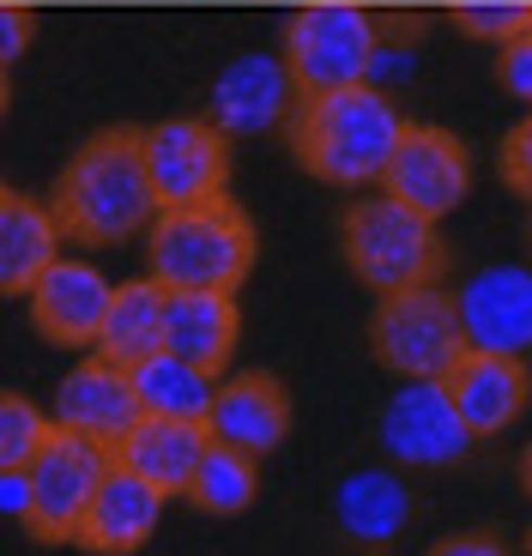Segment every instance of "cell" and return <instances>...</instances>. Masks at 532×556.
Listing matches in <instances>:
<instances>
[{
	"instance_id": "1f68e13d",
	"label": "cell",
	"mask_w": 532,
	"mask_h": 556,
	"mask_svg": "<svg viewBox=\"0 0 532 556\" xmlns=\"http://www.w3.org/2000/svg\"><path fill=\"white\" fill-rule=\"evenodd\" d=\"M7 98H13V85H7V67H0V115H7Z\"/></svg>"
},
{
	"instance_id": "d6986e66",
	"label": "cell",
	"mask_w": 532,
	"mask_h": 556,
	"mask_svg": "<svg viewBox=\"0 0 532 556\" xmlns=\"http://www.w3.org/2000/svg\"><path fill=\"white\" fill-rule=\"evenodd\" d=\"M206 447V424H182V417H140L122 442L110 447L115 466L134 472L140 484H152L157 496H182L188 478H194V459Z\"/></svg>"
},
{
	"instance_id": "2e32d148",
	"label": "cell",
	"mask_w": 532,
	"mask_h": 556,
	"mask_svg": "<svg viewBox=\"0 0 532 556\" xmlns=\"http://www.w3.org/2000/svg\"><path fill=\"white\" fill-rule=\"evenodd\" d=\"M206 435L266 459L284 435H291V393L273 376H261V369L218 381V393H212V405H206Z\"/></svg>"
},
{
	"instance_id": "52a82bcc",
	"label": "cell",
	"mask_w": 532,
	"mask_h": 556,
	"mask_svg": "<svg viewBox=\"0 0 532 556\" xmlns=\"http://www.w3.org/2000/svg\"><path fill=\"white\" fill-rule=\"evenodd\" d=\"M115 466V454L91 435H73L61 424H49L25 466V527L42 544H67L79 532V515L91 490L103 484V472Z\"/></svg>"
},
{
	"instance_id": "7c38bea8",
	"label": "cell",
	"mask_w": 532,
	"mask_h": 556,
	"mask_svg": "<svg viewBox=\"0 0 532 556\" xmlns=\"http://www.w3.org/2000/svg\"><path fill=\"white\" fill-rule=\"evenodd\" d=\"M296 103V85L284 73V61L273 49H249L237 55L218 79H212V103H206V122L218 127L225 139H249L279 127Z\"/></svg>"
},
{
	"instance_id": "e0dca14e",
	"label": "cell",
	"mask_w": 532,
	"mask_h": 556,
	"mask_svg": "<svg viewBox=\"0 0 532 556\" xmlns=\"http://www.w3.org/2000/svg\"><path fill=\"white\" fill-rule=\"evenodd\" d=\"M157 520H164V496H157L152 484H140L134 472L110 466L103 484L91 490V502H85L73 544H85L91 556H134V551L152 544Z\"/></svg>"
},
{
	"instance_id": "484cf974",
	"label": "cell",
	"mask_w": 532,
	"mask_h": 556,
	"mask_svg": "<svg viewBox=\"0 0 532 556\" xmlns=\"http://www.w3.org/2000/svg\"><path fill=\"white\" fill-rule=\"evenodd\" d=\"M454 25L478 42H508L520 30H532V7L527 0H460L454 7Z\"/></svg>"
},
{
	"instance_id": "4fadbf2b",
	"label": "cell",
	"mask_w": 532,
	"mask_h": 556,
	"mask_svg": "<svg viewBox=\"0 0 532 556\" xmlns=\"http://www.w3.org/2000/svg\"><path fill=\"white\" fill-rule=\"evenodd\" d=\"M442 393L460 412V424L472 435H503L508 424H520L532 400L527 357H496V351H460L454 369L442 376Z\"/></svg>"
},
{
	"instance_id": "4316f807",
	"label": "cell",
	"mask_w": 532,
	"mask_h": 556,
	"mask_svg": "<svg viewBox=\"0 0 532 556\" xmlns=\"http://www.w3.org/2000/svg\"><path fill=\"white\" fill-rule=\"evenodd\" d=\"M503 55H496V79L508 85V98H532V37L520 30V37L496 42Z\"/></svg>"
},
{
	"instance_id": "9c48e42d",
	"label": "cell",
	"mask_w": 532,
	"mask_h": 556,
	"mask_svg": "<svg viewBox=\"0 0 532 556\" xmlns=\"http://www.w3.org/2000/svg\"><path fill=\"white\" fill-rule=\"evenodd\" d=\"M381 188L400 206H411L418 218L435 224L472 194V157H466V146L448 127H406L388 169H381Z\"/></svg>"
},
{
	"instance_id": "8992f818",
	"label": "cell",
	"mask_w": 532,
	"mask_h": 556,
	"mask_svg": "<svg viewBox=\"0 0 532 556\" xmlns=\"http://www.w3.org/2000/svg\"><path fill=\"white\" fill-rule=\"evenodd\" d=\"M369 351L388 376L400 381H442L454 357L466 351L460 320H454V296L435 285H411V291H388L369 315Z\"/></svg>"
},
{
	"instance_id": "30bf717a",
	"label": "cell",
	"mask_w": 532,
	"mask_h": 556,
	"mask_svg": "<svg viewBox=\"0 0 532 556\" xmlns=\"http://www.w3.org/2000/svg\"><path fill=\"white\" fill-rule=\"evenodd\" d=\"M478 435L460 424V412L448 405L442 381H406L381 405V447H388L400 466L411 472H442V466H460L472 454Z\"/></svg>"
},
{
	"instance_id": "6da1fadb",
	"label": "cell",
	"mask_w": 532,
	"mask_h": 556,
	"mask_svg": "<svg viewBox=\"0 0 532 556\" xmlns=\"http://www.w3.org/2000/svg\"><path fill=\"white\" fill-rule=\"evenodd\" d=\"M55 212L61 237L110 249V242L140 237L157 218L152 181H145V157H140V127H103L73 152V164L55 181Z\"/></svg>"
},
{
	"instance_id": "cb8c5ba5",
	"label": "cell",
	"mask_w": 532,
	"mask_h": 556,
	"mask_svg": "<svg viewBox=\"0 0 532 556\" xmlns=\"http://www.w3.org/2000/svg\"><path fill=\"white\" fill-rule=\"evenodd\" d=\"M182 496L194 502L200 515H212V520L242 515V508H254V496H261V459L242 454V447L212 442V435H206V447H200L194 478H188Z\"/></svg>"
},
{
	"instance_id": "83f0119b",
	"label": "cell",
	"mask_w": 532,
	"mask_h": 556,
	"mask_svg": "<svg viewBox=\"0 0 532 556\" xmlns=\"http://www.w3.org/2000/svg\"><path fill=\"white\" fill-rule=\"evenodd\" d=\"M30 37H37V18H30V7L0 0V67H13V61L30 49Z\"/></svg>"
},
{
	"instance_id": "ba28073f",
	"label": "cell",
	"mask_w": 532,
	"mask_h": 556,
	"mask_svg": "<svg viewBox=\"0 0 532 556\" xmlns=\"http://www.w3.org/2000/svg\"><path fill=\"white\" fill-rule=\"evenodd\" d=\"M140 157L152 181L157 212L164 206H200V200H225L230 181V139L206 115H176V122L140 127Z\"/></svg>"
},
{
	"instance_id": "5bb4252c",
	"label": "cell",
	"mask_w": 532,
	"mask_h": 556,
	"mask_svg": "<svg viewBox=\"0 0 532 556\" xmlns=\"http://www.w3.org/2000/svg\"><path fill=\"white\" fill-rule=\"evenodd\" d=\"M25 296H30V320L49 345H91L103 308H110V273L91 261H73V254H55Z\"/></svg>"
},
{
	"instance_id": "7a4b0ae2",
	"label": "cell",
	"mask_w": 532,
	"mask_h": 556,
	"mask_svg": "<svg viewBox=\"0 0 532 556\" xmlns=\"http://www.w3.org/2000/svg\"><path fill=\"white\" fill-rule=\"evenodd\" d=\"M291 146L303 169H315L333 188H369L381 181L393 146L406 134L400 103L381 85H339V91H308L291 103Z\"/></svg>"
},
{
	"instance_id": "9a60e30c",
	"label": "cell",
	"mask_w": 532,
	"mask_h": 556,
	"mask_svg": "<svg viewBox=\"0 0 532 556\" xmlns=\"http://www.w3.org/2000/svg\"><path fill=\"white\" fill-rule=\"evenodd\" d=\"M49 424L115 447L134 424H140V400H134L127 369L110 363V357H98V351H91L85 363H73V376L55 388V417H49Z\"/></svg>"
},
{
	"instance_id": "4dcf8cb0",
	"label": "cell",
	"mask_w": 532,
	"mask_h": 556,
	"mask_svg": "<svg viewBox=\"0 0 532 556\" xmlns=\"http://www.w3.org/2000/svg\"><path fill=\"white\" fill-rule=\"evenodd\" d=\"M0 515L25 520V472H0Z\"/></svg>"
},
{
	"instance_id": "277c9868",
	"label": "cell",
	"mask_w": 532,
	"mask_h": 556,
	"mask_svg": "<svg viewBox=\"0 0 532 556\" xmlns=\"http://www.w3.org/2000/svg\"><path fill=\"white\" fill-rule=\"evenodd\" d=\"M339 242H345V266L381 296L411 291V285H435V273H442L435 224L418 218L411 206H400L393 194L351 200L345 224H339Z\"/></svg>"
},
{
	"instance_id": "ffe728a7",
	"label": "cell",
	"mask_w": 532,
	"mask_h": 556,
	"mask_svg": "<svg viewBox=\"0 0 532 556\" xmlns=\"http://www.w3.org/2000/svg\"><path fill=\"white\" fill-rule=\"evenodd\" d=\"M91 351L122 369H134L140 357L164 351V285L157 278H127V285H110V308L98 320V339Z\"/></svg>"
},
{
	"instance_id": "603a6c76",
	"label": "cell",
	"mask_w": 532,
	"mask_h": 556,
	"mask_svg": "<svg viewBox=\"0 0 532 556\" xmlns=\"http://www.w3.org/2000/svg\"><path fill=\"white\" fill-rule=\"evenodd\" d=\"M333 515H339V527H345L357 544L381 551V544H393L400 532H406V520H411V484L400 472H351L345 484H339Z\"/></svg>"
},
{
	"instance_id": "5b68a950",
	"label": "cell",
	"mask_w": 532,
	"mask_h": 556,
	"mask_svg": "<svg viewBox=\"0 0 532 556\" xmlns=\"http://www.w3.org/2000/svg\"><path fill=\"white\" fill-rule=\"evenodd\" d=\"M376 42H381V30L357 0H315V7H296V13L284 18L279 61H284V73H291L296 98H308V91L364 85Z\"/></svg>"
},
{
	"instance_id": "ac0fdd59",
	"label": "cell",
	"mask_w": 532,
	"mask_h": 556,
	"mask_svg": "<svg viewBox=\"0 0 532 556\" xmlns=\"http://www.w3.org/2000/svg\"><path fill=\"white\" fill-rule=\"evenodd\" d=\"M242 315L230 291H164V351L200 363L206 376H225L237 357Z\"/></svg>"
},
{
	"instance_id": "d4e9b609",
	"label": "cell",
	"mask_w": 532,
	"mask_h": 556,
	"mask_svg": "<svg viewBox=\"0 0 532 556\" xmlns=\"http://www.w3.org/2000/svg\"><path fill=\"white\" fill-rule=\"evenodd\" d=\"M49 417H42L37 400L25 393H0V472H25L30 454H37Z\"/></svg>"
},
{
	"instance_id": "f546056e",
	"label": "cell",
	"mask_w": 532,
	"mask_h": 556,
	"mask_svg": "<svg viewBox=\"0 0 532 556\" xmlns=\"http://www.w3.org/2000/svg\"><path fill=\"white\" fill-rule=\"evenodd\" d=\"M430 556H508V544L484 539V532H460V539H442V544H430Z\"/></svg>"
},
{
	"instance_id": "8fae6325",
	"label": "cell",
	"mask_w": 532,
	"mask_h": 556,
	"mask_svg": "<svg viewBox=\"0 0 532 556\" xmlns=\"http://www.w3.org/2000/svg\"><path fill=\"white\" fill-rule=\"evenodd\" d=\"M466 351H496V357H527L532 345V273L527 266H484L466 278L454 296Z\"/></svg>"
},
{
	"instance_id": "f1b7e54d",
	"label": "cell",
	"mask_w": 532,
	"mask_h": 556,
	"mask_svg": "<svg viewBox=\"0 0 532 556\" xmlns=\"http://www.w3.org/2000/svg\"><path fill=\"white\" fill-rule=\"evenodd\" d=\"M503 181L515 188V194H527V188H532V127L527 122L503 139Z\"/></svg>"
},
{
	"instance_id": "44dd1931",
	"label": "cell",
	"mask_w": 532,
	"mask_h": 556,
	"mask_svg": "<svg viewBox=\"0 0 532 556\" xmlns=\"http://www.w3.org/2000/svg\"><path fill=\"white\" fill-rule=\"evenodd\" d=\"M61 224L42 200L0 194V296H25L37 273L61 254Z\"/></svg>"
},
{
	"instance_id": "3957f363",
	"label": "cell",
	"mask_w": 532,
	"mask_h": 556,
	"mask_svg": "<svg viewBox=\"0 0 532 556\" xmlns=\"http://www.w3.org/2000/svg\"><path fill=\"white\" fill-rule=\"evenodd\" d=\"M145 261L164 291H237L254 266V224L230 200L164 206L145 224Z\"/></svg>"
},
{
	"instance_id": "d6a6232c",
	"label": "cell",
	"mask_w": 532,
	"mask_h": 556,
	"mask_svg": "<svg viewBox=\"0 0 532 556\" xmlns=\"http://www.w3.org/2000/svg\"><path fill=\"white\" fill-rule=\"evenodd\" d=\"M0 194H7V188H0Z\"/></svg>"
},
{
	"instance_id": "7402d4cb",
	"label": "cell",
	"mask_w": 532,
	"mask_h": 556,
	"mask_svg": "<svg viewBox=\"0 0 532 556\" xmlns=\"http://www.w3.org/2000/svg\"><path fill=\"white\" fill-rule=\"evenodd\" d=\"M140 417H182V424H206V405L218 393V376H206L200 363L176 357V351H152L127 369Z\"/></svg>"
}]
</instances>
